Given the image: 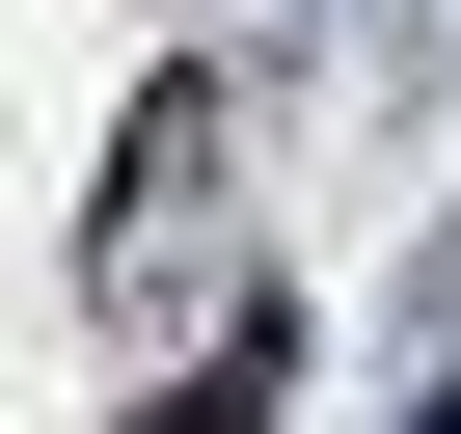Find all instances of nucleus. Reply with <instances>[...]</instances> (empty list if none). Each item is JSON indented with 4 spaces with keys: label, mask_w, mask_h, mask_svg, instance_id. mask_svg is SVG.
Returning <instances> with one entry per match:
<instances>
[{
    "label": "nucleus",
    "mask_w": 461,
    "mask_h": 434,
    "mask_svg": "<svg viewBox=\"0 0 461 434\" xmlns=\"http://www.w3.org/2000/svg\"><path fill=\"white\" fill-rule=\"evenodd\" d=\"M407 434H461V407H407Z\"/></svg>",
    "instance_id": "obj_1"
}]
</instances>
